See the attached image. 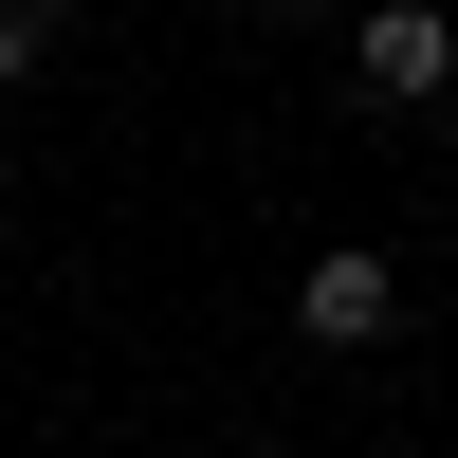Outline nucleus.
Here are the masks:
<instances>
[{
  "label": "nucleus",
  "mask_w": 458,
  "mask_h": 458,
  "mask_svg": "<svg viewBox=\"0 0 458 458\" xmlns=\"http://www.w3.org/2000/svg\"><path fill=\"white\" fill-rule=\"evenodd\" d=\"M440 73H458V19H440V0H386V19H367V92H386V110H422Z\"/></svg>",
  "instance_id": "f257e3e1"
},
{
  "label": "nucleus",
  "mask_w": 458,
  "mask_h": 458,
  "mask_svg": "<svg viewBox=\"0 0 458 458\" xmlns=\"http://www.w3.org/2000/svg\"><path fill=\"white\" fill-rule=\"evenodd\" d=\"M293 312H312L330 349H367V330H386L403 293H386V257H312V276H293Z\"/></svg>",
  "instance_id": "f03ea898"
},
{
  "label": "nucleus",
  "mask_w": 458,
  "mask_h": 458,
  "mask_svg": "<svg viewBox=\"0 0 458 458\" xmlns=\"http://www.w3.org/2000/svg\"><path fill=\"white\" fill-rule=\"evenodd\" d=\"M37 37H55V0H0V73H37Z\"/></svg>",
  "instance_id": "7ed1b4c3"
},
{
  "label": "nucleus",
  "mask_w": 458,
  "mask_h": 458,
  "mask_svg": "<svg viewBox=\"0 0 458 458\" xmlns=\"http://www.w3.org/2000/svg\"><path fill=\"white\" fill-rule=\"evenodd\" d=\"M239 458H257V440H239Z\"/></svg>",
  "instance_id": "20e7f679"
}]
</instances>
